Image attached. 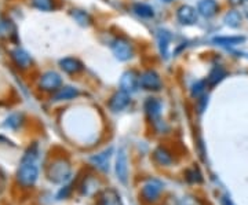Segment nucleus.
I'll return each mask as SVG.
<instances>
[{
  "mask_svg": "<svg viewBox=\"0 0 248 205\" xmlns=\"http://www.w3.org/2000/svg\"><path fill=\"white\" fill-rule=\"evenodd\" d=\"M37 176H39V147L37 145H32L28 147V150L21 159L17 179L24 188H31L36 183Z\"/></svg>",
  "mask_w": 248,
  "mask_h": 205,
  "instance_id": "1",
  "label": "nucleus"
},
{
  "mask_svg": "<svg viewBox=\"0 0 248 205\" xmlns=\"http://www.w3.org/2000/svg\"><path fill=\"white\" fill-rule=\"evenodd\" d=\"M71 164L63 159H58L51 162L48 168V178L55 183H63L71 178Z\"/></svg>",
  "mask_w": 248,
  "mask_h": 205,
  "instance_id": "2",
  "label": "nucleus"
},
{
  "mask_svg": "<svg viewBox=\"0 0 248 205\" xmlns=\"http://www.w3.org/2000/svg\"><path fill=\"white\" fill-rule=\"evenodd\" d=\"M163 190V185L161 182H159L157 179H149L143 183L141 190V196L142 200L148 204H152V203H156L157 198L160 197V193Z\"/></svg>",
  "mask_w": 248,
  "mask_h": 205,
  "instance_id": "3",
  "label": "nucleus"
},
{
  "mask_svg": "<svg viewBox=\"0 0 248 205\" xmlns=\"http://www.w3.org/2000/svg\"><path fill=\"white\" fill-rule=\"evenodd\" d=\"M112 51L119 61H128L134 54L131 43L125 39H122V37L115 39L112 42Z\"/></svg>",
  "mask_w": 248,
  "mask_h": 205,
  "instance_id": "4",
  "label": "nucleus"
},
{
  "mask_svg": "<svg viewBox=\"0 0 248 205\" xmlns=\"http://www.w3.org/2000/svg\"><path fill=\"white\" fill-rule=\"evenodd\" d=\"M39 86L43 91H57L58 88H61L62 86L61 76L54 71L46 72L40 77Z\"/></svg>",
  "mask_w": 248,
  "mask_h": 205,
  "instance_id": "5",
  "label": "nucleus"
},
{
  "mask_svg": "<svg viewBox=\"0 0 248 205\" xmlns=\"http://www.w3.org/2000/svg\"><path fill=\"white\" fill-rule=\"evenodd\" d=\"M116 175L117 179L122 182V183H127V179H128V159H127V153L125 149H119L117 156H116Z\"/></svg>",
  "mask_w": 248,
  "mask_h": 205,
  "instance_id": "6",
  "label": "nucleus"
},
{
  "mask_svg": "<svg viewBox=\"0 0 248 205\" xmlns=\"http://www.w3.org/2000/svg\"><path fill=\"white\" fill-rule=\"evenodd\" d=\"M140 86L148 91H159L161 88V80L160 76L155 71L143 72L140 77Z\"/></svg>",
  "mask_w": 248,
  "mask_h": 205,
  "instance_id": "7",
  "label": "nucleus"
},
{
  "mask_svg": "<svg viewBox=\"0 0 248 205\" xmlns=\"http://www.w3.org/2000/svg\"><path fill=\"white\" fill-rule=\"evenodd\" d=\"M178 21L182 25H193L197 22V11L192 6H181L177 11Z\"/></svg>",
  "mask_w": 248,
  "mask_h": 205,
  "instance_id": "8",
  "label": "nucleus"
},
{
  "mask_svg": "<svg viewBox=\"0 0 248 205\" xmlns=\"http://www.w3.org/2000/svg\"><path fill=\"white\" fill-rule=\"evenodd\" d=\"M138 84H140V77H138L137 72H124L122 79H120V88L130 94V92H134L137 89Z\"/></svg>",
  "mask_w": 248,
  "mask_h": 205,
  "instance_id": "9",
  "label": "nucleus"
},
{
  "mask_svg": "<svg viewBox=\"0 0 248 205\" xmlns=\"http://www.w3.org/2000/svg\"><path fill=\"white\" fill-rule=\"evenodd\" d=\"M128 103H130V95H128V92L120 89V91H117L115 95L110 98V101H109V107H110L112 112H120V110H123V109L128 106Z\"/></svg>",
  "mask_w": 248,
  "mask_h": 205,
  "instance_id": "10",
  "label": "nucleus"
},
{
  "mask_svg": "<svg viewBox=\"0 0 248 205\" xmlns=\"http://www.w3.org/2000/svg\"><path fill=\"white\" fill-rule=\"evenodd\" d=\"M219 11V4L217 0H200L197 3V13L204 18L214 17Z\"/></svg>",
  "mask_w": 248,
  "mask_h": 205,
  "instance_id": "11",
  "label": "nucleus"
},
{
  "mask_svg": "<svg viewBox=\"0 0 248 205\" xmlns=\"http://www.w3.org/2000/svg\"><path fill=\"white\" fill-rule=\"evenodd\" d=\"M11 58H13L14 63L17 65L18 68H21V69H27V68L31 66V63H32L31 55L25 50H22V48H16L11 53Z\"/></svg>",
  "mask_w": 248,
  "mask_h": 205,
  "instance_id": "12",
  "label": "nucleus"
},
{
  "mask_svg": "<svg viewBox=\"0 0 248 205\" xmlns=\"http://www.w3.org/2000/svg\"><path fill=\"white\" fill-rule=\"evenodd\" d=\"M98 205H123V203L117 191L108 189L101 193V196L98 198Z\"/></svg>",
  "mask_w": 248,
  "mask_h": 205,
  "instance_id": "13",
  "label": "nucleus"
},
{
  "mask_svg": "<svg viewBox=\"0 0 248 205\" xmlns=\"http://www.w3.org/2000/svg\"><path fill=\"white\" fill-rule=\"evenodd\" d=\"M79 89L75 88V87H71V86H65V87H61L55 91L54 94L53 101L55 102H61V101H69V99L76 98L79 97Z\"/></svg>",
  "mask_w": 248,
  "mask_h": 205,
  "instance_id": "14",
  "label": "nucleus"
},
{
  "mask_svg": "<svg viewBox=\"0 0 248 205\" xmlns=\"http://www.w3.org/2000/svg\"><path fill=\"white\" fill-rule=\"evenodd\" d=\"M60 66L63 72L69 73V74H75V73H79L80 71H83V63L80 62L78 58H62L60 61Z\"/></svg>",
  "mask_w": 248,
  "mask_h": 205,
  "instance_id": "15",
  "label": "nucleus"
},
{
  "mask_svg": "<svg viewBox=\"0 0 248 205\" xmlns=\"http://www.w3.org/2000/svg\"><path fill=\"white\" fill-rule=\"evenodd\" d=\"M244 42H246L244 36H218L213 39V43L222 47H234V45L243 44Z\"/></svg>",
  "mask_w": 248,
  "mask_h": 205,
  "instance_id": "16",
  "label": "nucleus"
},
{
  "mask_svg": "<svg viewBox=\"0 0 248 205\" xmlns=\"http://www.w3.org/2000/svg\"><path fill=\"white\" fill-rule=\"evenodd\" d=\"M145 110H146V115L149 116L153 123H156L159 120L160 113H161V103L160 101L156 98H148V101L145 102Z\"/></svg>",
  "mask_w": 248,
  "mask_h": 205,
  "instance_id": "17",
  "label": "nucleus"
},
{
  "mask_svg": "<svg viewBox=\"0 0 248 205\" xmlns=\"http://www.w3.org/2000/svg\"><path fill=\"white\" fill-rule=\"evenodd\" d=\"M157 42H159V50L161 57H164L166 59L169 58V47L171 42V35L169 30L166 29H160L157 32Z\"/></svg>",
  "mask_w": 248,
  "mask_h": 205,
  "instance_id": "18",
  "label": "nucleus"
},
{
  "mask_svg": "<svg viewBox=\"0 0 248 205\" xmlns=\"http://www.w3.org/2000/svg\"><path fill=\"white\" fill-rule=\"evenodd\" d=\"M110 154H112V147H109L102 153H98L97 156H93L91 161L94 162V165L98 167L99 170L108 171L109 168V160H110Z\"/></svg>",
  "mask_w": 248,
  "mask_h": 205,
  "instance_id": "19",
  "label": "nucleus"
},
{
  "mask_svg": "<svg viewBox=\"0 0 248 205\" xmlns=\"http://www.w3.org/2000/svg\"><path fill=\"white\" fill-rule=\"evenodd\" d=\"M241 21H243V17L240 14V11L237 10H231L225 14L223 17V22L226 27L232 28V29H236L241 25Z\"/></svg>",
  "mask_w": 248,
  "mask_h": 205,
  "instance_id": "20",
  "label": "nucleus"
},
{
  "mask_svg": "<svg viewBox=\"0 0 248 205\" xmlns=\"http://www.w3.org/2000/svg\"><path fill=\"white\" fill-rule=\"evenodd\" d=\"M134 13L141 18H152L155 15V10L152 6L146 4V3H135L134 4Z\"/></svg>",
  "mask_w": 248,
  "mask_h": 205,
  "instance_id": "21",
  "label": "nucleus"
},
{
  "mask_svg": "<svg viewBox=\"0 0 248 205\" xmlns=\"http://www.w3.org/2000/svg\"><path fill=\"white\" fill-rule=\"evenodd\" d=\"M225 76H226L225 69H223L222 66H215L213 71L210 72L207 80H208V84H210V86H215V84H218L221 80H223Z\"/></svg>",
  "mask_w": 248,
  "mask_h": 205,
  "instance_id": "22",
  "label": "nucleus"
},
{
  "mask_svg": "<svg viewBox=\"0 0 248 205\" xmlns=\"http://www.w3.org/2000/svg\"><path fill=\"white\" fill-rule=\"evenodd\" d=\"M72 17L75 18V21L81 25V27H89L91 24V17L89 13L83 11V10H72Z\"/></svg>",
  "mask_w": 248,
  "mask_h": 205,
  "instance_id": "23",
  "label": "nucleus"
},
{
  "mask_svg": "<svg viewBox=\"0 0 248 205\" xmlns=\"http://www.w3.org/2000/svg\"><path fill=\"white\" fill-rule=\"evenodd\" d=\"M155 160L157 161L161 165H170L172 162V156L170 154L166 149L159 147L156 152H155Z\"/></svg>",
  "mask_w": 248,
  "mask_h": 205,
  "instance_id": "24",
  "label": "nucleus"
},
{
  "mask_svg": "<svg viewBox=\"0 0 248 205\" xmlns=\"http://www.w3.org/2000/svg\"><path fill=\"white\" fill-rule=\"evenodd\" d=\"M21 120H22V116H21V115H18V113H16V115H11V116L7 117L3 125H4L6 128L16 130V128H18V127L21 125V123H22Z\"/></svg>",
  "mask_w": 248,
  "mask_h": 205,
  "instance_id": "25",
  "label": "nucleus"
},
{
  "mask_svg": "<svg viewBox=\"0 0 248 205\" xmlns=\"http://www.w3.org/2000/svg\"><path fill=\"white\" fill-rule=\"evenodd\" d=\"M33 4H35V7L43 10V11H50L54 7L51 0H33Z\"/></svg>",
  "mask_w": 248,
  "mask_h": 205,
  "instance_id": "26",
  "label": "nucleus"
},
{
  "mask_svg": "<svg viewBox=\"0 0 248 205\" xmlns=\"http://www.w3.org/2000/svg\"><path fill=\"white\" fill-rule=\"evenodd\" d=\"M204 94V83L203 81H197L195 83L193 86H192V95L195 97V98H199V97H202Z\"/></svg>",
  "mask_w": 248,
  "mask_h": 205,
  "instance_id": "27",
  "label": "nucleus"
},
{
  "mask_svg": "<svg viewBox=\"0 0 248 205\" xmlns=\"http://www.w3.org/2000/svg\"><path fill=\"white\" fill-rule=\"evenodd\" d=\"M229 1H231L232 4H234V6H236V4H240V3H241L243 0H229Z\"/></svg>",
  "mask_w": 248,
  "mask_h": 205,
  "instance_id": "28",
  "label": "nucleus"
},
{
  "mask_svg": "<svg viewBox=\"0 0 248 205\" xmlns=\"http://www.w3.org/2000/svg\"><path fill=\"white\" fill-rule=\"evenodd\" d=\"M164 1H172V0H164Z\"/></svg>",
  "mask_w": 248,
  "mask_h": 205,
  "instance_id": "29",
  "label": "nucleus"
}]
</instances>
